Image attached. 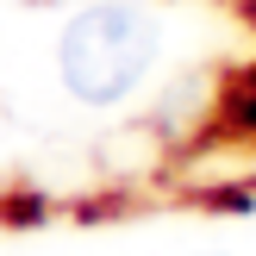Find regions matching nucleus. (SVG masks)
Returning <instances> with one entry per match:
<instances>
[{
  "mask_svg": "<svg viewBox=\"0 0 256 256\" xmlns=\"http://www.w3.org/2000/svg\"><path fill=\"white\" fill-rule=\"evenodd\" d=\"M162 50V25L138 0H94L69 12L56 38V75L82 106H119L138 82L150 75Z\"/></svg>",
  "mask_w": 256,
  "mask_h": 256,
  "instance_id": "f257e3e1",
  "label": "nucleus"
},
{
  "mask_svg": "<svg viewBox=\"0 0 256 256\" xmlns=\"http://www.w3.org/2000/svg\"><path fill=\"white\" fill-rule=\"evenodd\" d=\"M194 256H219V250H194Z\"/></svg>",
  "mask_w": 256,
  "mask_h": 256,
  "instance_id": "f03ea898",
  "label": "nucleus"
}]
</instances>
